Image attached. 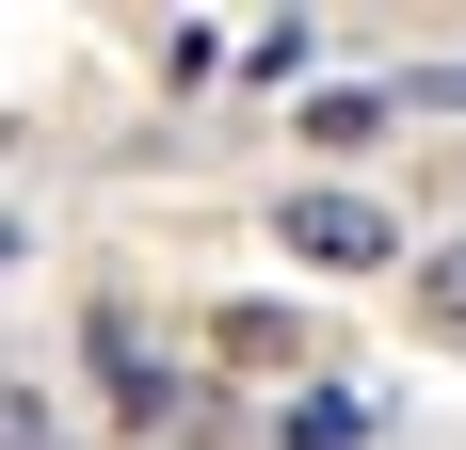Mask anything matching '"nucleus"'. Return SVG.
<instances>
[{
	"label": "nucleus",
	"instance_id": "obj_3",
	"mask_svg": "<svg viewBox=\"0 0 466 450\" xmlns=\"http://www.w3.org/2000/svg\"><path fill=\"white\" fill-rule=\"evenodd\" d=\"M386 113H402L386 81H322V97H306V145H338V161H354V145H370Z\"/></svg>",
	"mask_w": 466,
	"mask_h": 450
},
{
	"label": "nucleus",
	"instance_id": "obj_6",
	"mask_svg": "<svg viewBox=\"0 0 466 450\" xmlns=\"http://www.w3.org/2000/svg\"><path fill=\"white\" fill-rule=\"evenodd\" d=\"M0 450H65V435H48V386H33V370H0Z\"/></svg>",
	"mask_w": 466,
	"mask_h": 450
},
{
	"label": "nucleus",
	"instance_id": "obj_1",
	"mask_svg": "<svg viewBox=\"0 0 466 450\" xmlns=\"http://www.w3.org/2000/svg\"><path fill=\"white\" fill-rule=\"evenodd\" d=\"M274 241H289V273H402V210H386V193H354V178L274 193Z\"/></svg>",
	"mask_w": 466,
	"mask_h": 450
},
{
	"label": "nucleus",
	"instance_id": "obj_7",
	"mask_svg": "<svg viewBox=\"0 0 466 450\" xmlns=\"http://www.w3.org/2000/svg\"><path fill=\"white\" fill-rule=\"evenodd\" d=\"M402 97H419V113H466V65H419Z\"/></svg>",
	"mask_w": 466,
	"mask_h": 450
},
{
	"label": "nucleus",
	"instance_id": "obj_8",
	"mask_svg": "<svg viewBox=\"0 0 466 450\" xmlns=\"http://www.w3.org/2000/svg\"><path fill=\"white\" fill-rule=\"evenodd\" d=\"M16 241H33V225H16V210H0V273H16Z\"/></svg>",
	"mask_w": 466,
	"mask_h": 450
},
{
	"label": "nucleus",
	"instance_id": "obj_5",
	"mask_svg": "<svg viewBox=\"0 0 466 450\" xmlns=\"http://www.w3.org/2000/svg\"><path fill=\"white\" fill-rule=\"evenodd\" d=\"M209 370H289V306H226L209 322Z\"/></svg>",
	"mask_w": 466,
	"mask_h": 450
},
{
	"label": "nucleus",
	"instance_id": "obj_4",
	"mask_svg": "<svg viewBox=\"0 0 466 450\" xmlns=\"http://www.w3.org/2000/svg\"><path fill=\"white\" fill-rule=\"evenodd\" d=\"M419 338L466 354V241H419Z\"/></svg>",
	"mask_w": 466,
	"mask_h": 450
},
{
	"label": "nucleus",
	"instance_id": "obj_9",
	"mask_svg": "<svg viewBox=\"0 0 466 450\" xmlns=\"http://www.w3.org/2000/svg\"><path fill=\"white\" fill-rule=\"evenodd\" d=\"M0 145H16V129H0Z\"/></svg>",
	"mask_w": 466,
	"mask_h": 450
},
{
	"label": "nucleus",
	"instance_id": "obj_2",
	"mask_svg": "<svg viewBox=\"0 0 466 450\" xmlns=\"http://www.w3.org/2000/svg\"><path fill=\"white\" fill-rule=\"evenodd\" d=\"M370 435H386V403H370V386H338V370H306V386L274 403V450H370Z\"/></svg>",
	"mask_w": 466,
	"mask_h": 450
}]
</instances>
